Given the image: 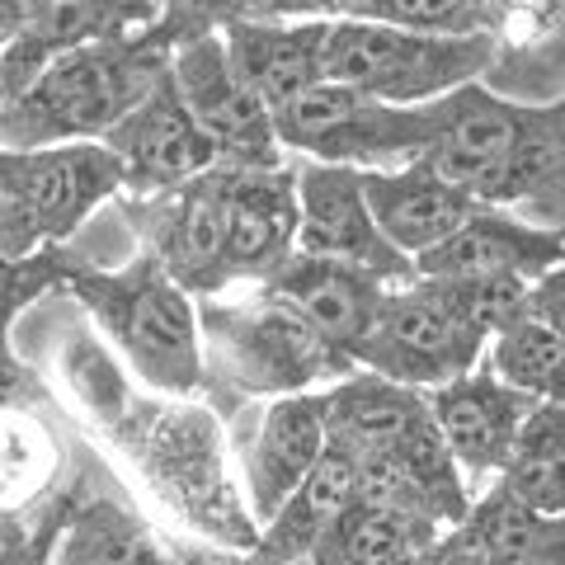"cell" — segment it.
<instances>
[{
    "instance_id": "obj_27",
    "label": "cell",
    "mask_w": 565,
    "mask_h": 565,
    "mask_svg": "<svg viewBox=\"0 0 565 565\" xmlns=\"http://www.w3.org/2000/svg\"><path fill=\"white\" fill-rule=\"evenodd\" d=\"M494 486L546 519H565V405L542 401L527 415L519 448Z\"/></svg>"
},
{
    "instance_id": "obj_28",
    "label": "cell",
    "mask_w": 565,
    "mask_h": 565,
    "mask_svg": "<svg viewBox=\"0 0 565 565\" xmlns=\"http://www.w3.org/2000/svg\"><path fill=\"white\" fill-rule=\"evenodd\" d=\"M326 14L434 33V39H486V33L500 39L514 6H476V0H344V6H326Z\"/></svg>"
},
{
    "instance_id": "obj_8",
    "label": "cell",
    "mask_w": 565,
    "mask_h": 565,
    "mask_svg": "<svg viewBox=\"0 0 565 565\" xmlns=\"http://www.w3.org/2000/svg\"><path fill=\"white\" fill-rule=\"evenodd\" d=\"M282 151H302L311 166L401 170L429 156V109H392L349 85H316L278 118Z\"/></svg>"
},
{
    "instance_id": "obj_23",
    "label": "cell",
    "mask_w": 565,
    "mask_h": 565,
    "mask_svg": "<svg viewBox=\"0 0 565 565\" xmlns=\"http://www.w3.org/2000/svg\"><path fill=\"white\" fill-rule=\"evenodd\" d=\"M494 207H519L523 222L565 232V95L546 104H523L519 141L500 193H494Z\"/></svg>"
},
{
    "instance_id": "obj_12",
    "label": "cell",
    "mask_w": 565,
    "mask_h": 565,
    "mask_svg": "<svg viewBox=\"0 0 565 565\" xmlns=\"http://www.w3.org/2000/svg\"><path fill=\"white\" fill-rule=\"evenodd\" d=\"M288 6H236V14L222 24V43L236 76L269 104L278 118L292 109L316 85H326V43H330V14L326 6H307L292 20H274Z\"/></svg>"
},
{
    "instance_id": "obj_22",
    "label": "cell",
    "mask_w": 565,
    "mask_h": 565,
    "mask_svg": "<svg viewBox=\"0 0 565 565\" xmlns=\"http://www.w3.org/2000/svg\"><path fill=\"white\" fill-rule=\"evenodd\" d=\"M321 401H326L330 444L353 457L401 452L424 429H434L429 396L411 392L401 382H386L377 373H359L340 386H330V392H321Z\"/></svg>"
},
{
    "instance_id": "obj_35",
    "label": "cell",
    "mask_w": 565,
    "mask_h": 565,
    "mask_svg": "<svg viewBox=\"0 0 565 565\" xmlns=\"http://www.w3.org/2000/svg\"><path fill=\"white\" fill-rule=\"evenodd\" d=\"M448 537V533H444ZM444 537H438L434 546H415V552H405L396 561H386V565H444Z\"/></svg>"
},
{
    "instance_id": "obj_7",
    "label": "cell",
    "mask_w": 565,
    "mask_h": 565,
    "mask_svg": "<svg viewBox=\"0 0 565 565\" xmlns=\"http://www.w3.org/2000/svg\"><path fill=\"white\" fill-rule=\"evenodd\" d=\"M486 359L490 340L467 321L438 278H415L392 288L373 340L359 349L363 373L401 382L424 396L481 373Z\"/></svg>"
},
{
    "instance_id": "obj_36",
    "label": "cell",
    "mask_w": 565,
    "mask_h": 565,
    "mask_svg": "<svg viewBox=\"0 0 565 565\" xmlns=\"http://www.w3.org/2000/svg\"><path fill=\"white\" fill-rule=\"evenodd\" d=\"M226 565H232V561H226ZM292 565H311V561H292Z\"/></svg>"
},
{
    "instance_id": "obj_10",
    "label": "cell",
    "mask_w": 565,
    "mask_h": 565,
    "mask_svg": "<svg viewBox=\"0 0 565 565\" xmlns=\"http://www.w3.org/2000/svg\"><path fill=\"white\" fill-rule=\"evenodd\" d=\"M174 81H180L193 118H199V128L207 132L212 151H217V170L288 166L269 104L236 76L222 33H203V39H193L174 52Z\"/></svg>"
},
{
    "instance_id": "obj_31",
    "label": "cell",
    "mask_w": 565,
    "mask_h": 565,
    "mask_svg": "<svg viewBox=\"0 0 565 565\" xmlns=\"http://www.w3.org/2000/svg\"><path fill=\"white\" fill-rule=\"evenodd\" d=\"M444 288L452 292V302L462 307V316L490 344L500 334L519 330L523 321H533V282H523V278H457V282H444Z\"/></svg>"
},
{
    "instance_id": "obj_19",
    "label": "cell",
    "mask_w": 565,
    "mask_h": 565,
    "mask_svg": "<svg viewBox=\"0 0 565 565\" xmlns=\"http://www.w3.org/2000/svg\"><path fill=\"white\" fill-rule=\"evenodd\" d=\"M565 269V232H546V226L523 222L519 212L486 207L444 241L438 250L415 259L419 278H523L542 282L546 274Z\"/></svg>"
},
{
    "instance_id": "obj_16",
    "label": "cell",
    "mask_w": 565,
    "mask_h": 565,
    "mask_svg": "<svg viewBox=\"0 0 565 565\" xmlns=\"http://www.w3.org/2000/svg\"><path fill=\"white\" fill-rule=\"evenodd\" d=\"M264 302L292 311L297 321H307L321 340H330L340 353L359 363V349L373 340L382 321V307L392 297V282L377 274H363L353 264L316 259V255H292L282 269L255 288Z\"/></svg>"
},
{
    "instance_id": "obj_34",
    "label": "cell",
    "mask_w": 565,
    "mask_h": 565,
    "mask_svg": "<svg viewBox=\"0 0 565 565\" xmlns=\"http://www.w3.org/2000/svg\"><path fill=\"white\" fill-rule=\"evenodd\" d=\"M444 565H481L476 561V546L467 542L462 527H452V533L444 537Z\"/></svg>"
},
{
    "instance_id": "obj_18",
    "label": "cell",
    "mask_w": 565,
    "mask_h": 565,
    "mask_svg": "<svg viewBox=\"0 0 565 565\" xmlns=\"http://www.w3.org/2000/svg\"><path fill=\"white\" fill-rule=\"evenodd\" d=\"M537 405L542 401L519 392V386H509L504 377H494L490 367L429 392V411H434L438 434H444V444L452 452V462L490 486L504 476L509 457L519 448L523 424Z\"/></svg>"
},
{
    "instance_id": "obj_15",
    "label": "cell",
    "mask_w": 565,
    "mask_h": 565,
    "mask_svg": "<svg viewBox=\"0 0 565 565\" xmlns=\"http://www.w3.org/2000/svg\"><path fill=\"white\" fill-rule=\"evenodd\" d=\"M523 122V104L494 95L490 85H467L448 99L429 104V161L438 174H448L457 189L494 207V193L509 170Z\"/></svg>"
},
{
    "instance_id": "obj_30",
    "label": "cell",
    "mask_w": 565,
    "mask_h": 565,
    "mask_svg": "<svg viewBox=\"0 0 565 565\" xmlns=\"http://www.w3.org/2000/svg\"><path fill=\"white\" fill-rule=\"evenodd\" d=\"M90 494V481L76 476L62 490L43 494L33 509H6L0 523V565H57V546L66 537L76 509Z\"/></svg>"
},
{
    "instance_id": "obj_4",
    "label": "cell",
    "mask_w": 565,
    "mask_h": 565,
    "mask_svg": "<svg viewBox=\"0 0 565 565\" xmlns=\"http://www.w3.org/2000/svg\"><path fill=\"white\" fill-rule=\"evenodd\" d=\"M203 353H207V377L236 396H311L316 386L330 392L363 367L340 353L330 340H321L307 321L292 311L264 302L255 292L250 302H203Z\"/></svg>"
},
{
    "instance_id": "obj_21",
    "label": "cell",
    "mask_w": 565,
    "mask_h": 565,
    "mask_svg": "<svg viewBox=\"0 0 565 565\" xmlns=\"http://www.w3.org/2000/svg\"><path fill=\"white\" fill-rule=\"evenodd\" d=\"M326 452L330 429L321 392L274 401L264 411L250 457H245V490H250V514L259 519V527L311 481V471L326 462Z\"/></svg>"
},
{
    "instance_id": "obj_13",
    "label": "cell",
    "mask_w": 565,
    "mask_h": 565,
    "mask_svg": "<svg viewBox=\"0 0 565 565\" xmlns=\"http://www.w3.org/2000/svg\"><path fill=\"white\" fill-rule=\"evenodd\" d=\"M104 147L118 156L122 193H128L132 203L161 199V193H174V189H184L217 170V151H212L207 132L199 128V118H193L174 71L156 85V95L141 104L137 114H128L104 137Z\"/></svg>"
},
{
    "instance_id": "obj_11",
    "label": "cell",
    "mask_w": 565,
    "mask_h": 565,
    "mask_svg": "<svg viewBox=\"0 0 565 565\" xmlns=\"http://www.w3.org/2000/svg\"><path fill=\"white\" fill-rule=\"evenodd\" d=\"M128 222L141 250L161 259V269L180 282L193 302H212L232 288V259H226V170H212L161 199L132 203Z\"/></svg>"
},
{
    "instance_id": "obj_26",
    "label": "cell",
    "mask_w": 565,
    "mask_h": 565,
    "mask_svg": "<svg viewBox=\"0 0 565 565\" xmlns=\"http://www.w3.org/2000/svg\"><path fill=\"white\" fill-rule=\"evenodd\" d=\"M444 533L448 527H438L434 519L353 500L311 552V565H386L415 546H434Z\"/></svg>"
},
{
    "instance_id": "obj_6",
    "label": "cell",
    "mask_w": 565,
    "mask_h": 565,
    "mask_svg": "<svg viewBox=\"0 0 565 565\" xmlns=\"http://www.w3.org/2000/svg\"><path fill=\"white\" fill-rule=\"evenodd\" d=\"M122 193V166L104 141L0 151V245L6 264L62 245Z\"/></svg>"
},
{
    "instance_id": "obj_1",
    "label": "cell",
    "mask_w": 565,
    "mask_h": 565,
    "mask_svg": "<svg viewBox=\"0 0 565 565\" xmlns=\"http://www.w3.org/2000/svg\"><path fill=\"white\" fill-rule=\"evenodd\" d=\"M71 386H90L104 396H81L90 411L104 419L109 438L122 448V457L137 467L161 500L193 523L207 542H217L226 561H245L259 546V519L236 500L232 481H226L222 462V438L217 419L203 405L189 401H132L128 386L109 373L104 353L90 340H76L66 359Z\"/></svg>"
},
{
    "instance_id": "obj_29",
    "label": "cell",
    "mask_w": 565,
    "mask_h": 565,
    "mask_svg": "<svg viewBox=\"0 0 565 565\" xmlns=\"http://www.w3.org/2000/svg\"><path fill=\"white\" fill-rule=\"evenodd\" d=\"M486 367L494 377H504L509 386H519L533 401H546V405H565V340L542 326L537 316L523 321L519 330L500 334L490 344V359Z\"/></svg>"
},
{
    "instance_id": "obj_24",
    "label": "cell",
    "mask_w": 565,
    "mask_h": 565,
    "mask_svg": "<svg viewBox=\"0 0 565 565\" xmlns=\"http://www.w3.org/2000/svg\"><path fill=\"white\" fill-rule=\"evenodd\" d=\"M353 500H359V457L330 444L326 462L311 471V481L297 490L269 523H264L255 552L245 561H232V565H292V561H311V552L330 533V523L340 519Z\"/></svg>"
},
{
    "instance_id": "obj_14",
    "label": "cell",
    "mask_w": 565,
    "mask_h": 565,
    "mask_svg": "<svg viewBox=\"0 0 565 565\" xmlns=\"http://www.w3.org/2000/svg\"><path fill=\"white\" fill-rule=\"evenodd\" d=\"M302 236H297V255L353 264L363 274H377L382 282H415V259L401 255L386 232L377 226L373 207H367L363 170L344 166H302Z\"/></svg>"
},
{
    "instance_id": "obj_32",
    "label": "cell",
    "mask_w": 565,
    "mask_h": 565,
    "mask_svg": "<svg viewBox=\"0 0 565 565\" xmlns=\"http://www.w3.org/2000/svg\"><path fill=\"white\" fill-rule=\"evenodd\" d=\"M533 316L542 326H552L565 340V269L546 274L542 282H533Z\"/></svg>"
},
{
    "instance_id": "obj_25",
    "label": "cell",
    "mask_w": 565,
    "mask_h": 565,
    "mask_svg": "<svg viewBox=\"0 0 565 565\" xmlns=\"http://www.w3.org/2000/svg\"><path fill=\"white\" fill-rule=\"evenodd\" d=\"M189 552H174L151 533V523L118 494H85L66 537L57 546V565H189Z\"/></svg>"
},
{
    "instance_id": "obj_33",
    "label": "cell",
    "mask_w": 565,
    "mask_h": 565,
    "mask_svg": "<svg viewBox=\"0 0 565 565\" xmlns=\"http://www.w3.org/2000/svg\"><path fill=\"white\" fill-rule=\"evenodd\" d=\"M476 561L481 565H565V546H537V552H476Z\"/></svg>"
},
{
    "instance_id": "obj_2",
    "label": "cell",
    "mask_w": 565,
    "mask_h": 565,
    "mask_svg": "<svg viewBox=\"0 0 565 565\" xmlns=\"http://www.w3.org/2000/svg\"><path fill=\"white\" fill-rule=\"evenodd\" d=\"M174 52L180 43L170 39L166 20L128 39L66 52L33 81L29 95L0 104V141L6 151L104 141L156 95V85L174 71Z\"/></svg>"
},
{
    "instance_id": "obj_3",
    "label": "cell",
    "mask_w": 565,
    "mask_h": 565,
    "mask_svg": "<svg viewBox=\"0 0 565 565\" xmlns=\"http://www.w3.org/2000/svg\"><path fill=\"white\" fill-rule=\"evenodd\" d=\"M62 292L95 316L99 334L151 392L189 401L207 382L199 302L161 269L156 255L137 250L122 269H95L71 255Z\"/></svg>"
},
{
    "instance_id": "obj_5",
    "label": "cell",
    "mask_w": 565,
    "mask_h": 565,
    "mask_svg": "<svg viewBox=\"0 0 565 565\" xmlns=\"http://www.w3.org/2000/svg\"><path fill=\"white\" fill-rule=\"evenodd\" d=\"M500 39H434L373 20L330 14L326 81L349 85L392 109H429L467 85H481L500 66Z\"/></svg>"
},
{
    "instance_id": "obj_20",
    "label": "cell",
    "mask_w": 565,
    "mask_h": 565,
    "mask_svg": "<svg viewBox=\"0 0 565 565\" xmlns=\"http://www.w3.org/2000/svg\"><path fill=\"white\" fill-rule=\"evenodd\" d=\"M363 189H367V207H373L386 241L411 259L438 250L444 241L462 232L476 212H486L481 199L457 189L429 161H415L401 170H373V174H363Z\"/></svg>"
},
{
    "instance_id": "obj_9",
    "label": "cell",
    "mask_w": 565,
    "mask_h": 565,
    "mask_svg": "<svg viewBox=\"0 0 565 565\" xmlns=\"http://www.w3.org/2000/svg\"><path fill=\"white\" fill-rule=\"evenodd\" d=\"M161 20V6H99V0H6L0 6V104L33 90L66 52L114 43Z\"/></svg>"
},
{
    "instance_id": "obj_17",
    "label": "cell",
    "mask_w": 565,
    "mask_h": 565,
    "mask_svg": "<svg viewBox=\"0 0 565 565\" xmlns=\"http://www.w3.org/2000/svg\"><path fill=\"white\" fill-rule=\"evenodd\" d=\"M302 236V174L278 170H226V259L232 282L264 288L297 255Z\"/></svg>"
}]
</instances>
